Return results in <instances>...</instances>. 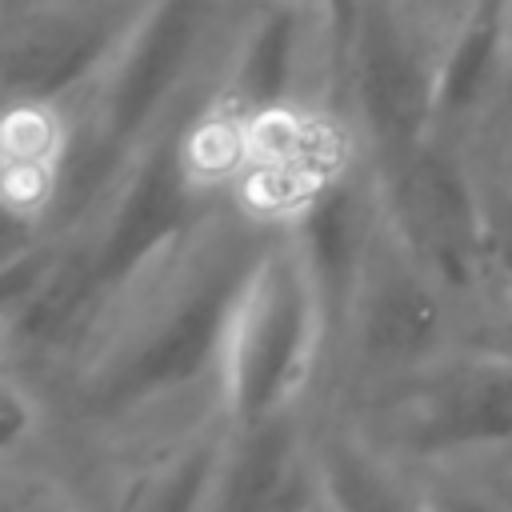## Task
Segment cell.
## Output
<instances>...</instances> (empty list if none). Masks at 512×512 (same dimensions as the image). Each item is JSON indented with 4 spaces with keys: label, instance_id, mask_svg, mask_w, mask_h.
Returning <instances> with one entry per match:
<instances>
[{
    "label": "cell",
    "instance_id": "cell-3",
    "mask_svg": "<svg viewBox=\"0 0 512 512\" xmlns=\"http://www.w3.org/2000/svg\"><path fill=\"white\" fill-rule=\"evenodd\" d=\"M324 348V308L284 220L240 296L220 364L216 412L228 424H252L268 412L300 404Z\"/></svg>",
    "mask_w": 512,
    "mask_h": 512
},
{
    "label": "cell",
    "instance_id": "cell-10",
    "mask_svg": "<svg viewBox=\"0 0 512 512\" xmlns=\"http://www.w3.org/2000/svg\"><path fill=\"white\" fill-rule=\"evenodd\" d=\"M480 172H484V244H488L492 284L496 296H512V180L496 172L484 156H480Z\"/></svg>",
    "mask_w": 512,
    "mask_h": 512
},
{
    "label": "cell",
    "instance_id": "cell-13",
    "mask_svg": "<svg viewBox=\"0 0 512 512\" xmlns=\"http://www.w3.org/2000/svg\"><path fill=\"white\" fill-rule=\"evenodd\" d=\"M28 512H80V508H72L64 496H32Z\"/></svg>",
    "mask_w": 512,
    "mask_h": 512
},
{
    "label": "cell",
    "instance_id": "cell-12",
    "mask_svg": "<svg viewBox=\"0 0 512 512\" xmlns=\"http://www.w3.org/2000/svg\"><path fill=\"white\" fill-rule=\"evenodd\" d=\"M476 152H480L496 172H504V176L512 180V128H492V132L476 144Z\"/></svg>",
    "mask_w": 512,
    "mask_h": 512
},
{
    "label": "cell",
    "instance_id": "cell-4",
    "mask_svg": "<svg viewBox=\"0 0 512 512\" xmlns=\"http://www.w3.org/2000/svg\"><path fill=\"white\" fill-rule=\"evenodd\" d=\"M464 340L468 312L396 236L384 208V224L332 340V356L340 360L348 384L356 380V388L376 392L440 364L460 352Z\"/></svg>",
    "mask_w": 512,
    "mask_h": 512
},
{
    "label": "cell",
    "instance_id": "cell-14",
    "mask_svg": "<svg viewBox=\"0 0 512 512\" xmlns=\"http://www.w3.org/2000/svg\"><path fill=\"white\" fill-rule=\"evenodd\" d=\"M36 4H48V0H0V12H20V8H36Z\"/></svg>",
    "mask_w": 512,
    "mask_h": 512
},
{
    "label": "cell",
    "instance_id": "cell-9",
    "mask_svg": "<svg viewBox=\"0 0 512 512\" xmlns=\"http://www.w3.org/2000/svg\"><path fill=\"white\" fill-rule=\"evenodd\" d=\"M408 468L356 420L316 424L320 512H432L428 484L412 480Z\"/></svg>",
    "mask_w": 512,
    "mask_h": 512
},
{
    "label": "cell",
    "instance_id": "cell-2",
    "mask_svg": "<svg viewBox=\"0 0 512 512\" xmlns=\"http://www.w3.org/2000/svg\"><path fill=\"white\" fill-rule=\"evenodd\" d=\"M468 0H352L340 108L376 168L404 164L432 132L440 64Z\"/></svg>",
    "mask_w": 512,
    "mask_h": 512
},
{
    "label": "cell",
    "instance_id": "cell-11",
    "mask_svg": "<svg viewBox=\"0 0 512 512\" xmlns=\"http://www.w3.org/2000/svg\"><path fill=\"white\" fill-rule=\"evenodd\" d=\"M464 348L500 356L512 364V296H496L488 300L472 320H468V340Z\"/></svg>",
    "mask_w": 512,
    "mask_h": 512
},
{
    "label": "cell",
    "instance_id": "cell-5",
    "mask_svg": "<svg viewBox=\"0 0 512 512\" xmlns=\"http://www.w3.org/2000/svg\"><path fill=\"white\" fill-rule=\"evenodd\" d=\"M356 424L412 468L504 452L512 448V364L460 348L368 392V412Z\"/></svg>",
    "mask_w": 512,
    "mask_h": 512
},
{
    "label": "cell",
    "instance_id": "cell-15",
    "mask_svg": "<svg viewBox=\"0 0 512 512\" xmlns=\"http://www.w3.org/2000/svg\"><path fill=\"white\" fill-rule=\"evenodd\" d=\"M508 104H512V100H508Z\"/></svg>",
    "mask_w": 512,
    "mask_h": 512
},
{
    "label": "cell",
    "instance_id": "cell-8",
    "mask_svg": "<svg viewBox=\"0 0 512 512\" xmlns=\"http://www.w3.org/2000/svg\"><path fill=\"white\" fill-rule=\"evenodd\" d=\"M512 100V0H468L436 84L428 140L476 148Z\"/></svg>",
    "mask_w": 512,
    "mask_h": 512
},
{
    "label": "cell",
    "instance_id": "cell-7",
    "mask_svg": "<svg viewBox=\"0 0 512 512\" xmlns=\"http://www.w3.org/2000/svg\"><path fill=\"white\" fill-rule=\"evenodd\" d=\"M316 424L304 404L228 424L216 512H320Z\"/></svg>",
    "mask_w": 512,
    "mask_h": 512
},
{
    "label": "cell",
    "instance_id": "cell-6",
    "mask_svg": "<svg viewBox=\"0 0 512 512\" xmlns=\"http://www.w3.org/2000/svg\"><path fill=\"white\" fill-rule=\"evenodd\" d=\"M152 0H48L0 12V80L8 108L72 112Z\"/></svg>",
    "mask_w": 512,
    "mask_h": 512
},
{
    "label": "cell",
    "instance_id": "cell-1",
    "mask_svg": "<svg viewBox=\"0 0 512 512\" xmlns=\"http://www.w3.org/2000/svg\"><path fill=\"white\" fill-rule=\"evenodd\" d=\"M240 0H152L96 88L68 112L48 232L84 228L132 156L220 76Z\"/></svg>",
    "mask_w": 512,
    "mask_h": 512
}]
</instances>
